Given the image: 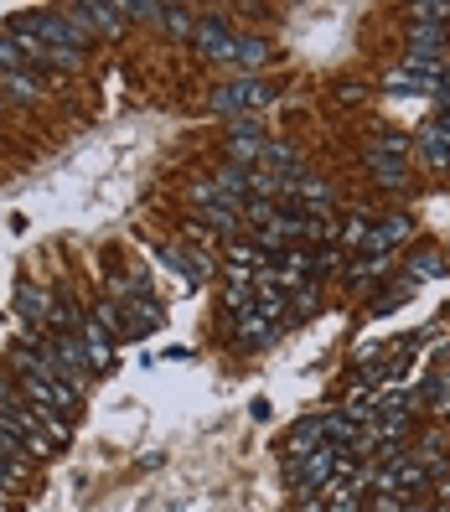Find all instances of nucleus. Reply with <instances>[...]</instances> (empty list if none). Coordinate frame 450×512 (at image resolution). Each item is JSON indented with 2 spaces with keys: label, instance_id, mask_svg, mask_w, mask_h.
<instances>
[{
  "label": "nucleus",
  "instance_id": "nucleus-6",
  "mask_svg": "<svg viewBox=\"0 0 450 512\" xmlns=\"http://www.w3.org/2000/svg\"><path fill=\"white\" fill-rule=\"evenodd\" d=\"M321 445H332V440H326V414H311V419H300V425L290 430L285 456H290V466H295V461H306L311 450H321Z\"/></svg>",
  "mask_w": 450,
  "mask_h": 512
},
{
  "label": "nucleus",
  "instance_id": "nucleus-4",
  "mask_svg": "<svg viewBox=\"0 0 450 512\" xmlns=\"http://www.w3.org/2000/svg\"><path fill=\"white\" fill-rule=\"evenodd\" d=\"M233 37H238V32H228L223 16H202L197 32H192V42H197V52H202V63H233Z\"/></svg>",
  "mask_w": 450,
  "mask_h": 512
},
{
  "label": "nucleus",
  "instance_id": "nucleus-15",
  "mask_svg": "<svg viewBox=\"0 0 450 512\" xmlns=\"http://www.w3.org/2000/svg\"><path fill=\"white\" fill-rule=\"evenodd\" d=\"M368 171L378 176V182H383L388 192H399V187L409 182V166H404V161H388V156H373V150H368Z\"/></svg>",
  "mask_w": 450,
  "mask_h": 512
},
{
  "label": "nucleus",
  "instance_id": "nucleus-2",
  "mask_svg": "<svg viewBox=\"0 0 450 512\" xmlns=\"http://www.w3.org/2000/svg\"><path fill=\"white\" fill-rule=\"evenodd\" d=\"M259 104H269V83H259V78H233V83L213 88V109L218 114H254Z\"/></svg>",
  "mask_w": 450,
  "mask_h": 512
},
{
  "label": "nucleus",
  "instance_id": "nucleus-23",
  "mask_svg": "<svg viewBox=\"0 0 450 512\" xmlns=\"http://www.w3.org/2000/svg\"><path fill=\"white\" fill-rule=\"evenodd\" d=\"M425 394H430V404H435V409H445V414H450V373H435V378L425 383Z\"/></svg>",
  "mask_w": 450,
  "mask_h": 512
},
{
  "label": "nucleus",
  "instance_id": "nucleus-19",
  "mask_svg": "<svg viewBox=\"0 0 450 512\" xmlns=\"http://www.w3.org/2000/svg\"><path fill=\"white\" fill-rule=\"evenodd\" d=\"M409 269H414L419 280H440V275H445L450 264H445L440 254H430V249H425V254H414V259H409Z\"/></svg>",
  "mask_w": 450,
  "mask_h": 512
},
{
  "label": "nucleus",
  "instance_id": "nucleus-17",
  "mask_svg": "<svg viewBox=\"0 0 450 512\" xmlns=\"http://www.w3.org/2000/svg\"><path fill=\"white\" fill-rule=\"evenodd\" d=\"M404 300H414V280H399V285H394V290H388V295H378L368 316H394V311L404 306Z\"/></svg>",
  "mask_w": 450,
  "mask_h": 512
},
{
  "label": "nucleus",
  "instance_id": "nucleus-8",
  "mask_svg": "<svg viewBox=\"0 0 450 512\" xmlns=\"http://www.w3.org/2000/svg\"><path fill=\"white\" fill-rule=\"evenodd\" d=\"M233 326H238V337H244L249 347H269L280 337V326L275 321H264L259 306H244V311H233Z\"/></svg>",
  "mask_w": 450,
  "mask_h": 512
},
{
  "label": "nucleus",
  "instance_id": "nucleus-16",
  "mask_svg": "<svg viewBox=\"0 0 450 512\" xmlns=\"http://www.w3.org/2000/svg\"><path fill=\"white\" fill-rule=\"evenodd\" d=\"M32 63H26V52L16 47V37L11 32H0V78H16V73H26Z\"/></svg>",
  "mask_w": 450,
  "mask_h": 512
},
{
  "label": "nucleus",
  "instance_id": "nucleus-22",
  "mask_svg": "<svg viewBox=\"0 0 450 512\" xmlns=\"http://www.w3.org/2000/svg\"><path fill=\"white\" fill-rule=\"evenodd\" d=\"M368 233H373V223L347 218V223H342V249H363V244H368Z\"/></svg>",
  "mask_w": 450,
  "mask_h": 512
},
{
  "label": "nucleus",
  "instance_id": "nucleus-9",
  "mask_svg": "<svg viewBox=\"0 0 450 512\" xmlns=\"http://www.w3.org/2000/svg\"><path fill=\"white\" fill-rule=\"evenodd\" d=\"M445 42H450V26H445V21H414V26H409L414 57H440Z\"/></svg>",
  "mask_w": 450,
  "mask_h": 512
},
{
  "label": "nucleus",
  "instance_id": "nucleus-5",
  "mask_svg": "<svg viewBox=\"0 0 450 512\" xmlns=\"http://www.w3.org/2000/svg\"><path fill=\"white\" fill-rule=\"evenodd\" d=\"M73 21H83L88 32H104V37H119V26H125L130 6H109V0H78V6H68Z\"/></svg>",
  "mask_w": 450,
  "mask_h": 512
},
{
  "label": "nucleus",
  "instance_id": "nucleus-7",
  "mask_svg": "<svg viewBox=\"0 0 450 512\" xmlns=\"http://www.w3.org/2000/svg\"><path fill=\"white\" fill-rule=\"evenodd\" d=\"M16 316L26 326H47L52 321V295L42 285H32V280H16Z\"/></svg>",
  "mask_w": 450,
  "mask_h": 512
},
{
  "label": "nucleus",
  "instance_id": "nucleus-13",
  "mask_svg": "<svg viewBox=\"0 0 450 512\" xmlns=\"http://www.w3.org/2000/svg\"><path fill=\"white\" fill-rule=\"evenodd\" d=\"M264 57H269V42H264V37H249V32L233 37V68H238V73L264 68Z\"/></svg>",
  "mask_w": 450,
  "mask_h": 512
},
{
  "label": "nucleus",
  "instance_id": "nucleus-14",
  "mask_svg": "<svg viewBox=\"0 0 450 512\" xmlns=\"http://www.w3.org/2000/svg\"><path fill=\"white\" fill-rule=\"evenodd\" d=\"M409 233V218L404 213H394V218H383L373 233H368V244H363V254H388V249H394L399 244V238Z\"/></svg>",
  "mask_w": 450,
  "mask_h": 512
},
{
  "label": "nucleus",
  "instance_id": "nucleus-12",
  "mask_svg": "<svg viewBox=\"0 0 450 512\" xmlns=\"http://www.w3.org/2000/svg\"><path fill=\"white\" fill-rule=\"evenodd\" d=\"M363 492H368V476L357 471L352 481H342V487L326 492V512H363Z\"/></svg>",
  "mask_w": 450,
  "mask_h": 512
},
{
  "label": "nucleus",
  "instance_id": "nucleus-11",
  "mask_svg": "<svg viewBox=\"0 0 450 512\" xmlns=\"http://www.w3.org/2000/svg\"><path fill=\"white\" fill-rule=\"evenodd\" d=\"M419 156H425L430 166H450V130L440 125V119H430V125L425 130H419Z\"/></svg>",
  "mask_w": 450,
  "mask_h": 512
},
{
  "label": "nucleus",
  "instance_id": "nucleus-3",
  "mask_svg": "<svg viewBox=\"0 0 450 512\" xmlns=\"http://www.w3.org/2000/svg\"><path fill=\"white\" fill-rule=\"evenodd\" d=\"M21 394H26V404H37V409H47V414H73V404H78V388H68V383H57V378H47V373H32V378H21Z\"/></svg>",
  "mask_w": 450,
  "mask_h": 512
},
{
  "label": "nucleus",
  "instance_id": "nucleus-24",
  "mask_svg": "<svg viewBox=\"0 0 450 512\" xmlns=\"http://www.w3.org/2000/svg\"><path fill=\"white\" fill-rule=\"evenodd\" d=\"M409 16H419V21H435V16H450V6H445V0H419V6H409Z\"/></svg>",
  "mask_w": 450,
  "mask_h": 512
},
{
  "label": "nucleus",
  "instance_id": "nucleus-10",
  "mask_svg": "<svg viewBox=\"0 0 450 512\" xmlns=\"http://www.w3.org/2000/svg\"><path fill=\"white\" fill-rule=\"evenodd\" d=\"M83 352H88V368H109V357H114V337H109V331L94 321V316H88L83 321Z\"/></svg>",
  "mask_w": 450,
  "mask_h": 512
},
{
  "label": "nucleus",
  "instance_id": "nucleus-18",
  "mask_svg": "<svg viewBox=\"0 0 450 512\" xmlns=\"http://www.w3.org/2000/svg\"><path fill=\"white\" fill-rule=\"evenodd\" d=\"M161 21H166V32H171V37H192V32H197V16H192L187 6H166Z\"/></svg>",
  "mask_w": 450,
  "mask_h": 512
},
{
  "label": "nucleus",
  "instance_id": "nucleus-25",
  "mask_svg": "<svg viewBox=\"0 0 450 512\" xmlns=\"http://www.w3.org/2000/svg\"><path fill=\"white\" fill-rule=\"evenodd\" d=\"M16 507V492H0V512H11Z\"/></svg>",
  "mask_w": 450,
  "mask_h": 512
},
{
  "label": "nucleus",
  "instance_id": "nucleus-20",
  "mask_svg": "<svg viewBox=\"0 0 450 512\" xmlns=\"http://www.w3.org/2000/svg\"><path fill=\"white\" fill-rule=\"evenodd\" d=\"M0 88H6L11 99H21V104H32V99L42 94V83H32L26 73H16V78H0Z\"/></svg>",
  "mask_w": 450,
  "mask_h": 512
},
{
  "label": "nucleus",
  "instance_id": "nucleus-21",
  "mask_svg": "<svg viewBox=\"0 0 450 512\" xmlns=\"http://www.w3.org/2000/svg\"><path fill=\"white\" fill-rule=\"evenodd\" d=\"M373 156H388V161H409V140L404 135H383L378 145H368Z\"/></svg>",
  "mask_w": 450,
  "mask_h": 512
},
{
  "label": "nucleus",
  "instance_id": "nucleus-1",
  "mask_svg": "<svg viewBox=\"0 0 450 512\" xmlns=\"http://www.w3.org/2000/svg\"><path fill=\"white\" fill-rule=\"evenodd\" d=\"M363 476H368V487H373V492H394V497H409V502H419V497L435 487L430 471L419 466L414 450H404V456L383 461V466H363Z\"/></svg>",
  "mask_w": 450,
  "mask_h": 512
}]
</instances>
